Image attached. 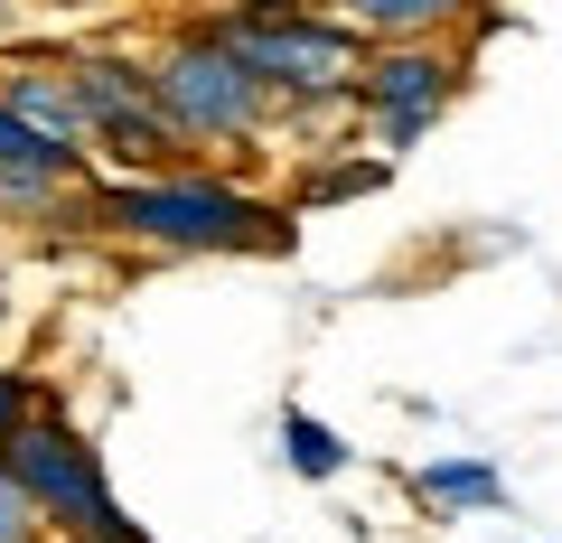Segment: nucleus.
<instances>
[{"instance_id":"1","label":"nucleus","mask_w":562,"mask_h":543,"mask_svg":"<svg viewBox=\"0 0 562 543\" xmlns=\"http://www.w3.org/2000/svg\"><path fill=\"white\" fill-rule=\"evenodd\" d=\"M57 225L94 244H132V253H160V262H281L301 244V216L291 197H272L262 179L244 169H216V160H188V169H160V179H94L57 206Z\"/></svg>"},{"instance_id":"2","label":"nucleus","mask_w":562,"mask_h":543,"mask_svg":"<svg viewBox=\"0 0 562 543\" xmlns=\"http://www.w3.org/2000/svg\"><path fill=\"white\" fill-rule=\"evenodd\" d=\"M140 57H150V94H160L169 132H179L198 160L254 179L262 150L281 142V103H272V84L216 38V20H206V10H179V20H160L140 38Z\"/></svg>"},{"instance_id":"3","label":"nucleus","mask_w":562,"mask_h":543,"mask_svg":"<svg viewBox=\"0 0 562 543\" xmlns=\"http://www.w3.org/2000/svg\"><path fill=\"white\" fill-rule=\"evenodd\" d=\"M216 38L272 84L281 132H328L357 122V66H366V29H347L328 0H206Z\"/></svg>"},{"instance_id":"4","label":"nucleus","mask_w":562,"mask_h":543,"mask_svg":"<svg viewBox=\"0 0 562 543\" xmlns=\"http://www.w3.org/2000/svg\"><path fill=\"white\" fill-rule=\"evenodd\" d=\"M0 468L20 478V497L38 506V524H47L57 543H160L150 524L132 516V506L113 497L103 441L57 403V384H47V403L29 412L20 431H10V441H0Z\"/></svg>"},{"instance_id":"5","label":"nucleus","mask_w":562,"mask_h":543,"mask_svg":"<svg viewBox=\"0 0 562 543\" xmlns=\"http://www.w3.org/2000/svg\"><path fill=\"white\" fill-rule=\"evenodd\" d=\"M469 76H479V57H469L460 38H384V47H366V66H357L366 150H384V160L422 150L450 122V103L469 94Z\"/></svg>"},{"instance_id":"6","label":"nucleus","mask_w":562,"mask_h":543,"mask_svg":"<svg viewBox=\"0 0 562 543\" xmlns=\"http://www.w3.org/2000/svg\"><path fill=\"white\" fill-rule=\"evenodd\" d=\"M94 179V160L47 132H29L10 103H0V225H57V206Z\"/></svg>"},{"instance_id":"7","label":"nucleus","mask_w":562,"mask_h":543,"mask_svg":"<svg viewBox=\"0 0 562 543\" xmlns=\"http://www.w3.org/2000/svg\"><path fill=\"white\" fill-rule=\"evenodd\" d=\"M0 103L29 122V132H47V142H66V150H85L94 160V132H85V103H76V76H66V57H57V38H20L10 47V66H0Z\"/></svg>"},{"instance_id":"8","label":"nucleus","mask_w":562,"mask_h":543,"mask_svg":"<svg viewBox=\"0 0 562 543\" xmlns=\"http://www.w3.org/2000/svg\"><path fill=\"white\" fill-rule=\"evenodd\" d=\"M403 497H413L431 524L497 516V506H506V468L487 460V450H441V460H413V468H403Z\"/></svg>"},{"instance_id":"9","label":"nucleus","mask_w":562,"mask_h":543,"mask_svg":"<svg viewBox=\"0 0 562 543\" xmlns=\"http://www.w3.org/2000/svg\"><path fill=\"white\" fill-rule=\"evenodd\" d=\"M328 10L366 29V47H384V38H460L487 0H328Z\"/></svg>"},{"instance_id":"10","label":"nucleus","mask_w":562,"mask_h":543,"mask_svg":"<svg viewBox=\"0 0 562 543\" xmlns=\"http://www.w3.org/2000/svg\"><path fill=\"white\" fill-rule=\"evenodd\" d=\"M375 188H394V160L384 150H310L301 179L281 188V197H291V216H310V206H357Z\"/></svg>"},{"instance_id":"11","label":"nucleus","mask_w":562,"mask_h":543,"mask_svg":"<svg viewBox=\"0 0 562 543\" xmlns=\"http://www.w3.org/2000/svg\"><path fill=\"white\" fill-rule=\"evenodd\" d=\"M281 468H291L301 487H328V478L357 468V441H347L338 422H319L310 403H281Z\"/></svg>"},{"instance_id":"12","label":"nucleus","mask_w":562,"mask_h":543,"mask_svg":"<svg viewBox=\"0 0 562 543\" xmlns=\"http://www.w3.org/2000/svg\"><path fill=\"white\" fill-rule=\"evenodd\" d=\"M38 403H47V375H29L20 357H0V441H10V431H20Z\"/></svg>"},{"instance_id":"13","label":"nucleus","mask_w":562,"mask_h":543,"mask_svg":"<svg viewBox=\"0 0 562 543\" xmlns=\"http://www.w3.org/2000/svg\"><path fill=\"white\" fill-rule=\"evenodd\" d=\"M0 543H57V534L38 524V506L20 497V478H10V468H0Z\"/></svg>"},{"instance_id":"14","label":"nucleus","mask_w":562,"mask_h":543,"mask_svg":"<svg viewBox=\"0 0 562 543\" xmlns=\"http://www.w3.org/2000/svg\"><path fill=\"white\" fill-rule=\"evenodd\" d=\"M38 20H113V10H132V0H29Z\"/></svg>"},{"instance_id":"15","label":"nucleus","mask_w":562,"mask_h":543,"mask_svg":"<svg viewBox=\"0 0 562 543\" xmlns=\"http://www.w3.org/2000/svg\"><path fill=\"white\" fill-rule=\"evenodd\" d=\"M20 328V262H10V244H0V338Z\"/></svg>"},{"instance_id":"16","label":"nucleus","mask_w":562,"mask_h":543,"mask_svg":"<svg viewBox=\"0 0 562 543\" xmlns=\"http://www.w3.org/2000/svg\"><path fill=\"white\" fill-rule=\"evenodd\" d=\"M29 38V0H0V47H20Z\"/></svg>"}]
</instances>
